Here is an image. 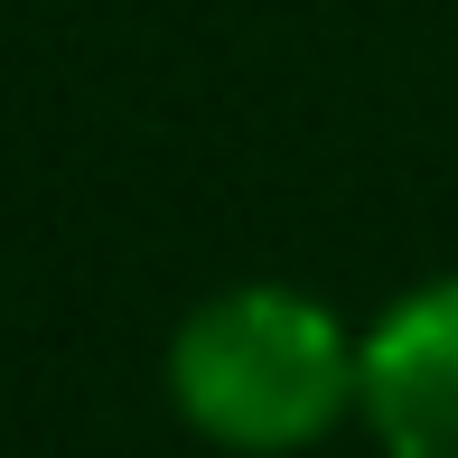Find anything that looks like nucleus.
Listing matches in <instances>:
<instances>
[{
	"instance_id": "nucleus-2",
	"label": "nucleus",
	"mask_w": 458,
	"mask_h": 458,
	"mask_svg": "<svg viewBox=\"0 0 458 458\" xmlns=\"http://www.w3.org/2000/svg\"><path fill=\"white\" fill-rule=\"evenodd\" d=\"M356 421L384 458H458V272L393 290L365 318Z\"/></svg>"
},
{
	"instance_id": "nucleus-1",
	"label": "nucleus",
	"mask_w": 458,
	"mask_h": 458,
	"mask_svg": "<svg viewBox=\"0 0 458 458\" xmlns=\"http://www.w3.org/2000/svg\"><path fill=\"white\" fill-rule=\"evenodd\" d=\"M365 327L300 281H225L169 327L159 393L225 458H300L356 421Z\"/></svg>"
}]
</instances>
